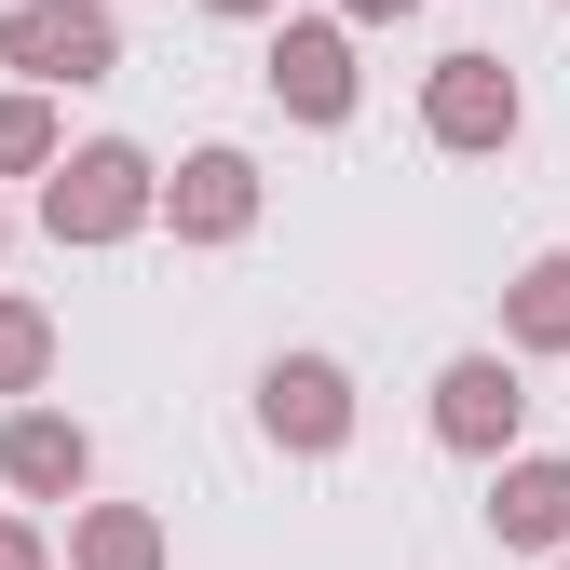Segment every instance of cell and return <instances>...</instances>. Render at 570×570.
I'll return each mask as SVG.
<instances>
[{
    "mask_svg": "<svg viewBox=\"0 0 570 570\" xmlns=\"http://www.w3.org/2000/svg\"><path fill=\"white\" fill-rule=\"evenodd\" d=\"M41 218H55V245H122L136 218H150V164H136L122 136H96V150H68V164H55Z\"/></svg>",
    "mask_w": 570,
    "mask_h": 570,
    "instance_id": "6da1fadb",
    "label": "cell"
},
{
    "mask_svg": "<svg viewBox=\"0 0 570 570\" xmlns=\"http://www.w3.org/2000/svg\"><path fill=\"white\" fill-rule=\"evenodd\" d=\"M82 570H164V530L136 503H109V517H82Z\"/></svg>",
    "mask_w": 570,
    "mask_h": 570,
    "instance_id": "8fae6325",
    "label": "cell"
},
{
    "mask_svg": "<svg viewBox=\"0 0 570 570\" xmlns=\"http://www.w3.org/2000/svg\"><path fill=\"white\" fill-rule=\"evenodd\" d=\"M517 340L530 353H570V258H530L517 272Z\"/></svg>",
    "mask_w": 570,
    "mask_h": 570,
    "instance_id": "30bf717a",
    "label": "cell"
},
{
    "mask_svg": "<svg viewBox=\"0 0 570 570\" xmlns=\"http://www.w3.org/2000/svg\"><path fill=\"white\" fill-rule=\"evenodd\" d=\"M245 218H258V164H245V150H190V164H177V232H190V245H232Z\"/></svg>",
    "mask_w": 570,
    "mask_h": 570,
    "instance_id": "52a82bcc",
    "label": "cell"
},
{
    "mask_svg": "<svg viewBox=\"0 0 570 570\" xmlns=\"http://www.w3.org/2000/svg\"><path fill=\"white\" fill-rule=\"evenodd\" d=\"M258 421H272L285 449H340L353 435V381L326 367V353H285V367L258 381Z\"/></svg>",
    "mask_w": 570,
    "mask_h": 570,
    "instance_id": "277c9868",
    "label": "cell"
},
{
    "mask_svg": "<svg viewBox=\"0 0 570 570\" xmlns=\"http://www.w3.org/2000/svg\"><path fill=\"white\" fill-rule=\"evenodd\" d=\"M0 570H41V530H0Z\"/></svg>",
    "mask_w": 570,
    "mask_h": 570,
    "instance_id": "5bb4252c",
    "label": "cell"
},
{
    "mask_svg": "<svg viewBox=\"0 0 570 570\" xmlns=\"http://www.w3.org/2000/svg\"><path fill=\"white\" fill-rule=\"evenodd\" d=\"M517 407H530V394H517L503 353H462V367L435 381V435H449V449H503V435H517Z\"/></svg>",
    "mask_w": 570,
    "mask_h": 570,
    "instance_id": "5b68a950",
    "label": "cell"
},
{
    "mask_svg": "<svg viewBox=\"0 0 570 570\" xmlns=\"http://www.w3.org/2000/svg\"><path fill=\"white\" fill-rule=\"evenodd\" d=\"M41 367H55V326H41L28 299H0V394H28Z\"/></svg>",
    "mask_w": 570,
    "mask_h": 570,
    "instance_id": "7c38bea8",
    "label": "cell"
},
{
    "mask_svg": "<svg viewBox=\"0 0 570 570\" xmlns=\"http://www.w3.org/2000/svg\"><path fill=\"white\" fill-rule=\"evenodd\" d=\"M0 164H55V109L41 96H0Z\"/></svg>",
    "mask_w": 570,
    "mask_h": 570,
    "instance_id": "4fadbf2b",
    "label": "cell"
},
{
    "mask_svg": "<svg viewBox=\"0 0 570 570\" xmlns=\"http://www.w3.org/2000/svg\"><path fill=\"white\" fill-rule=\"evenodd\" d=\"M489 517H503V543H530V557H570V462H517Z\"/></svg>",
    "mask_w": 570,
    "mask_h": 570,
    "instance_id": "9c48e42d",
    "label": "cell"
},
{
    "mask_svg": "<svg viewBox=\"0 0 570 570\" xmlns=\"http://www.w3.org/2000/svg\"><path fill=\"white\" fill-rule=\"evenodd\" d=\"M272 96L299 122H340L353 109V41L340 28H272Z\"/></svg>",
    "mask_w": 570,
    "mask_h": 570,
    "instance_id": "8992f818",
    "label": "cell"
},
{
    "mask_svg": "<svg viewBox=\"0 0 570 570\" xmlns=\"http://www.w3.org/2000/svg\"><path fill=\"white\" fill-rule=\"evenodd\" d=\"M353 14H407V0H353Z\"/></svg>",
    "mask_w": 570,
    "mask_h": 570,
    "instance_id": "2e32d148",
    "label": "cell"
},
{
    "mask_svg": "<svg viewBox=\"0 0 570 570\" xmlns=\"http://www.w3.org/2000/svg\"><path fill=\"white\" fill-rule=\"evenodd\" d=\"M204 14H272V0H204Z\"/></svg>",
    "mask_w": 570,
    "mask_h": 570,
    "instance_id": "9a60e30c",
    "label": "cell"
},
{
    "mask_svg": "<svg viewBox=\"0 0 570 570\" xmlns=\"http://www.w3.org/2000/svg\"><path fill=\"white\" fill-rule=\"evenodd\" d=\"M0 475H14V489H41V503H68V489H82V421L14 407V435H0Z\"/></svg>",
    "mask_w": 570,
    "mask_h": 570,
    "instance_id": "ba28073f",
    "label": "cell"
},
{
    "mask_svg": "<svg viewBox=\"0 0 570 570\" xmlns=\"http://www.w3.org/2000/svg\"><path fill=\"white\" fill-rule=\"evenodd\" d=\"M421 122H435V150H503L517 136V68L503 55H449L435 96H421Z\"/></svg>",
    "mask_w": 570,
    "mask_h": 570,
    "instance_id": "3957f363",
    "label": "cell"
},
{
    "mask_svg": "<svg viewBox=\"0 0 570 570\" xmlns=\"http://www.w3.org/2000/svg\"><path fill=\"white\" fill-rule=\"evenodd\" d=\"M0 55H14L28 82H109V68H122V28L96 14V0H14Z\"/></svg>",
    "mask_w": 570,
    "mask_h": 570,
    "instance_id": "7a4b0ae2",
    "label": "cell"
}]
</instances>
